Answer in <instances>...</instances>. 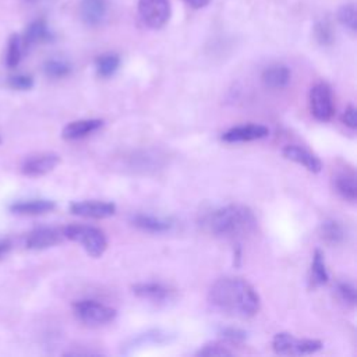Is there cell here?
I'll list each match as a JSON object with an SVG mask.
<instances>
[{
	"mask_svg": "<svg viewBox=\"0 0 357 357\" xmlns=\"http://www.w3.org/2000/svg\"><path fill=\"white\" fill-rule=\"evenodd\" d=\"M211 306L222 314L247 320L260 311L261 300L254 286L243 278L225 277L218 279L208 292Z\"/></svg>",
	"mask_w": 357,
	"mask_h": 357,
	"instance_id": "obj_1",
	"label": "cell"
},
{
	"mask_svg": "<svg viewBox=\"0 0 357 357\" xmlns=\"http://www.w3.org/2000/svg\"><path fill=\"white\" fill-rule=\"evenodd\" d=\"M203 228L223 239H239L251 232L257 227L254 212L242 204H229L205 214L201 219Z\"/></svg>",
	"mask_w": 357,
	"mask_h": 357,
	"instance_id": "obj_2",
	"label": "cell"
},
{
	"mask_svg": "<svg viewBox=\"0 0 357 357\" xmlns=\"http://www.w3.org/2000/svg\"><path fill=\"white\" fill-rule=\"evenodd\" d=\"M62 232L66 239L81 244L87 254L93 258L102 257L108 249V239L98 228L88 225H69Z\"/></svg>",
	"mask_w": 357,
	"mask_h": 357,
	"instance_id": "obj_3",
	"label": "cell"
},
{
	"mask_svg": "<svg viewBox=\"0 0 357 357\" xmlns=\"http://www.w3.org/2000/svg\"><path fill=\"white\" fill-rule=\"evenodd\" d=\"M73 311L78 321L89 327L105 325L108 323H112L117 316V311L113 307L93 299L76 301L73 304Z\"/></svg>",
	"mask_w": 357,
	"mask_h": 357,
	"instance_id": "obj_4",
	"label": "cell"
},
{
	"mask_svg": "<svg viewBox=\"0 0 357 357\" xmlns=\"http://www.w3.org/2000/svg\"><path fill=\"white\" fill-rule=\"evenodd\" d=\"M275 353L285 356H306L317 353L323 349V342L319 339L296 338L288 332H279L273 339Z\"/></svg>",
	"mask_w": 357,
	"mask_h": 357,
	"instance_id": "obj_5",
	"label": "cell"
},
{
	"mask_svg": "<svg viewBox=\"0 0 357 357\" xmlns=\"http://www.w3.org/2000/svg\"><path fill=\"white\" fill-rule=\"evenodd\" d=\"M310 111L320 122H328L335 113L332 89L327 82H317L310 89Z\"/></svg>",
	"mask_w": 357,
	"mask_h": 357,
	"instance_id": "obj_6",
	"label": "cell"
},
{
	"mask_svg": "<svg viewBox=\"0 0 357 357\" xmlns=\"http://www.w3.org/2000/svg\"><path fill=\"white\" fill-rule=\"evenodd\" d=\"M139 16L147 27L162 28L170 19L169 0H140Z\"/></svg>",
	"mask_w": 357,
	"mask_h": 357,
	"instance_id": "obj_7",
	"label": "cell"
},
{
	"mask_svg": "<svg viewBox=\"0 0 357 357\" xmlns=\"http://www.w3.org/2000/svg\"><path fill=\"white\" fill-rule=\"evenodd\" d=\"M270 136V128L262 124H243L229 128L222 134L225 143H251Z\"/></svg>",
	"mask_w": 357,
	"mask_h": 357,
	"instance_id": "obj_8",
	"label": "cell"
},
{
	"mask_svg": "<svg viewBox=\"0 0 357 357\" xmlns=\"http://www.w3.org/2000/svg\"><path fill=\"white\" fill-rule=\"evenodd\" d=\"M60 162V157L55 152H43L27 158L21 166V172L30 177H39L52 172Z\"/></svg>",
	"mask_w": 357,
	"mask_h": 357,
	"instance_id": "obj_9",
	"label": "cell"
},
{
	"mask_svg": "<svg viewBox=\"0 0 357 357\" xmlns=\"http://www.w3.org/2000/svg\"><path fill=\"white\" fill-rule=\"evenodd\" d=\"M70 212L82 218L104 219L116 214V205L106 201H77L70 205Z\"/></svg>",
	"mask_w": 357,
	"mask_h": 357,
	"instance_id": "obj_10",
	"label": "cell"
},
{
	"mask_svg": "<svg viewBox=\"0 0 357 357\" xmlns=\"http://www.w3.org/2000/svg\"><path fill=\"white\" fill-rule=\"evenodd\" d=\"M131 289L137 297L152 303H168L174 297V290L161 282L136 284Z\"/></svg>",
	"mask_w": 357,
	"mask_h": 357,
	"instance_id": "obj_11",
	"label": "cell"
},
{
	"mask_svg": "<svg viewBox=\"0 0 357 357\" xmlns=\"http://www.w3.org/2000/svg\"><path fill=\"white\" fill-rule=\"evenodd\" d=\"M63 238L65 236L62 231L54 228H39L28 235L25 246L30 250H45L59 244Z\"/></svg>",
	"mask_w": 357,
	"mask_h": 357,
	"instance_id": "obj_12",
	"label": "cell"
},
{
	"mask_svg": "<svg viewBox=\"0 0 357 357\" xmlns=\"http://www.w3.org/2000/svg\"><path fill=\"white\" fill-rule=\"evenodd\" d=\"M102 126H104V120H101V119H81V120H76V122L69 123L63 128L62 137L65 140H69V141L81 140V139H85L88 136H91L93 133L98 131Z\"/></svg>",
	"mask_w": 357,
	"mask_h": 357,
	"instance_id": "obj_13",
	"label": "cell"
},
{
	"mask_svg": "<svg viewBox=\"0 0 357 357\" xmlns=\"http://www.w3.org/2000/svg\"><path fill=\"white\" fill-rule=\"evenodd\" d=\"M282 152L286 159L304 166L311 173H320L323 170L321 159L303 147L286 146Z\"/></svg>",
	"mask_w": 357,
	"mask_h": 357,
	"instance_id": "obj_14",
	"label": "cell"
},
{
	"mask_svg": "<svg viewBox=\"0 0 357 357\" xmlns=\"http://www.w3.org/2000/svg\"><path fill=\"white\" fill-rule=\"evenodd\" d=\"M130 222L133 227L139 228L140 231L150 233H165L173 228V222L166 218L148 215V214H136L130 216Z\"/></svg>",
	"mask_w": 357,
	"mask_h": 357,
	"instance_id": "obj_15",
	"label": "cell"
},
{
	"mask_svg": "<svg viewBox=\"0 0 357 357\" xmlns=\"http://www.w3.org/2000/svg\"><path fill=\"white\" fill-rule=\"evenodd\" d=\"M80 14L84 24L88 27H98L104 23L108 14L106 0H82Z\"/></svg>",
	"mask_w": 357,
	"mask_h": 357,
	"instance_id": "obj_16",
	"label": "cell"
},
{
	"mask_svg": "<svg viewBox=\"0 0 357 357\" xmlns=\"http://www.w3.org/2000/svg\"><path fill=\"white\" fill-rule=\"evenodd\" d=\"M334 186L336 193L349 203H356L357 200V185L356 172L353 169H343L334 177Z\"/></svg>",
	"mask_w": 357,
	"mask_h": 357,
	"instance_id": "obj_17",
	"label": "cell"
},
{
	"mask_svg": "<svg viewBox=\"0 0 357 357\" xmlns=\"http://www.w3.org/2000/svg\"><path fill=\"white\" fill-rule=\"evenodd\" d=\"M292 73L284 65H274L264 70L261 80L266 88L271 89H282L290 82Z\"/></svg>",
	"mask_w": 357,
	"mask_h": 357,
	"instance_id": "obj_18",
	"label": "cell"
},
{
	"mask_svg": "<svg viewBox=\"0 0 357 357\" xmlns=\"http://www.w3.org/2000/svg\"><path fill=\"white\" fill-rule=\"evenodd\" d=\"M56 208V204L51 200H28V201H20L10 207V211L19 215H43L54 211Z\"/></svg>",
	"mask_w": 357,
	"mask_h": 357,
	"instance_id": "obj_19",
	"label": "cell"
},
{
	"mask_svg": "<svg viewBox=\"0 0 357 357\" xmlns=\"http://www.w3.org/2000/svg\"><path fill=\"white\" fill-rule=\"evenodd\" d=\"M346 231L342 223L336 219H327L320 227V236L324 243L330 246H339L346 240Z\"/></svg>",
	"mask_w": 357,
	"mask_h": 357,
	"instance_id": "obj_20",
	"label": "cell"
},
{
	"mask_svg": "<svg viewBox=\"0 0 357 357\" xmlns=\"http://www.w3.org/2000/svg\"><path fill=\"white\" fill-rule=\"evenodd\" d=\"M52 39V34L43 20H36L31 23L23 36V43L25 47H34V45L48 42Z\"/></svg>",
	"mask_w": 357,
	"mask_h": 357,
	"instance_id": "obj_21",
	"label": "cell"
},
{
	"mask_svg": "<svg viewBox=\"0 0 357 357\" xmlns=\"http://www.w3.org/2000/svg\"><path fill=\"white\" fill-rule=\"evenodd\" d=\"M330 274L325 265L324 253L321 250H316L314 255H312L311 261V270H310V285L312 288L323 286L328 282Z\"/></svg>",
	"mask_w": 357,
	"mask_h": 357,
	"instance_id": "obj_22",
	"label": "cell"
},
{
	"mask_svg": "<svg viewBox=\"0 0 357 357\" xmlns=\"http://www.w3.org/2000/svg\"><path fill=\"white\" fill-rule=\"evenodd\" d=\"M120 66V58L116 54H105L95 62V69L100 77L108 78L113 76Z\"/></svg>",
	"mask_w": 357,
	"mask_h": 357,
	"instance_id": "obj_23",
	"label": "cell"
},
{
	"mask_svg": "<svg viewBox=\"0 0 357 357\" xmlns=\"http://www.w3.org/2000/svg\"><path fill=\"white\" fill-rule=\"evenodd\" d=\"M43 71L51 78H63L71 73V65L60 58H54L45 62Z\"/></svg>",
	"mask_w": 357,
	"mask_h": 357,
	"instance_id": "obj_24",
	"label": "cell"
},
{
	"mask_svg": "<svg viewBox=\"0 0 357 357\" xmlns=\"http://www.w3.org/2000/svg\"><path fill=\"white\" fill-rule=\"evenodd\" d=\"M335 293L338 299L349 308H354L356 306V288L352 282H338L335 286Z\"/></svg>",
	"mask_w": 357,
	"mask_h": 357,
	"instance_id": "obj_25",
	"label": "cell"
},
{
	"mask_svg": "<svg viewBox=\"0 0 357 357\" xmlns=\"http://www.w3.org/2000/svg\"><path fill=\"white\" fill-rule=\"evenodd\" d=\"M21 60V41L14 34L10 36L8 43V52H6V65L10 69H14L19 66Z\"/></svg>",
	"mask_w": 357,
	"mask_h": 357,
	"instance_id": "obj_26",
	"label": "cell"
},
{
	"mask_svg": "<svg viewBox=\"0 0 357 357\" xmlns=\"http://www.w3.org/2000/svg\"><path fill=\"white\" fill-rule=\"evenodd\" d=\"M338 19L350 31H353V32L356 31V28H357V14H356L354 5H346V6L341 8V10L338 13Z\"/></svg>",
	"mask_w": 357,
	"mask_h": 357,
	"instance_id": "obj_27",
	"label": "cell"
},
{
	"mask_svg": "<svg viewBox=\"0 0 357 357\" xmlns=\"http://www.w3.org/2000/svg\"><path fill=\"white\" fill-rule=\"evenodd\" d=\"M197 356H203V357H215V356H232L233 352L231 349H228L227 346H223L222 343L214 342V343H208L204 347H201L197 353Z\"/></svg>",
	"mask_w": 357,
	"mask_h": 357,
	"instance_id": "obj_28",
	"label": "cell"
},
{
	"mask_svg": "<svg viewBox=\"0 0 357 357\" xmlns=\"http://www.w3.org/2000/svg\"><path fill=\"white\" fill-rule=\"evenodd\" d=\"M314 32H316L317 41L321 45H325V47H327V45H331L334 42V31H332V28H331V25L328 23H325V21L319 23L316 25Z\"/></svg>",
	"mask_w": 357,
	"mask_h": 357,
	"instance_id": "obj_29",
	"label": "cell"
},
{
	"mask_svg": "<svg viewBox=\"0 0 357 357\" xmlns=\"http://www.w3.org/2000/svg\"><path fill=\"white\" fill-rule=\"evenodd\" d=\"M9 85L13 89H19V91H27V89L32 88L34 80L31 76L27 74H16L9 77Z\"/></svg>",
	"mask_w": 357,
	"mask_h": 357,
	"instance_id": "obj_30",
	"label": "cell"
},
{
	"mask_svg": "<svg viewBox=\"0 0 357 357\" xmlns=\"http://www.w3.org/2000/svg\"><path fill=\"white\" fill-rule=\"evenodd\" d=\"M219 334L225 339L231 341V342H242V341H244L247 338V334L243 330L233 328V327L223 328V330H220Z\"/></svg>",
	"mask_w": 357,
	"mask_h": 357,
	"instance_id": "obj_31",
	"label": "cell"
},
{
	"mask_svg": "<svg viewBox=\"0 0 357 357\" xmlns=\"http://www.w3.org/2000/svg\"><path fill=\"white\" fill-rule=\"evenodd\" d=\"M356 112H357L356 108H354L353 105H349V106L345 109L343 115H342V122H343V124H345L346 127H349L350 130H356V127H357V113H356Z\"/></svg>",
	"mask_w": 357,
	"mask_h": 357,
	"instance_id": "obj_32",
	"label": "cell"
},
{
	"mask_svg": "<svg viewBox=\"0 0 357 357\" xmlns=\"http://www.w3.org/2000/svg\"><path fill=\"white\" fill-rule=\"evenodd\" d=\"M185 2L193 9H203L211 2V0H185Z\"/></svg>",
	"mask_w": 357,
	"mask_h": 357,
	"instance_id": "obj_33",
	"label": "cell"
},
{
	"mask_svg": "<svg viewBox=\"0 0 357 357\" xmlns=\"http://www.w3.org/2000/svg\"><path fill=\"white\" fill-rule=\"evenodd\" d=\"M9 250H10L9 242H0V261L3 260V257L9 253Z\"/></svg>",
	"mask_w": 357,
	"mask_h": 357,
	"instance_id": "obj_34",
	"label": "cell"
},
{
	"mask_svg": "<svg viewBox=\"0 0 357 357\" xmlns=\"http://www.w3.org/2000/svg\"><path fill=\"white\" fill-rule=\"evenodd\" d=\"M24 2L28 5H36V3H41L42 0H24Z\"/></svg>",
	"mask_w": 357,
	"mask_h": 357,
	"instance_id": "obj_35",
	"label": "cell"
},
{
	"mask_svg": "<svg viewBox=\"0 0 357 357\" xmlns=\"http://www.w3.org/2000/svg\"><path fill=\"white\" fill-rule=\"evenodd\" d=\"M0 143H2V140H0Z\"/></svg>",
	"mask_w": 357,
	"mask_h": 357,
	"instance_id": "obj_36",
	"label": "cell"
}]
</instances>
